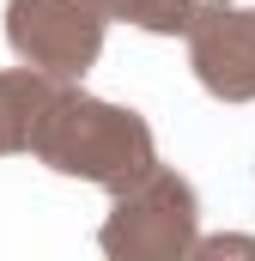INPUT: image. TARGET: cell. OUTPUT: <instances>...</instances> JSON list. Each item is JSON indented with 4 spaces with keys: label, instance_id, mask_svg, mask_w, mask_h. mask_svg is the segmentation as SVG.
I'll list each match as a JSON object with an SVG mask.
<instances>
[{
    "label": "cell",
    "instance_id": "6da1fadb",
    "mask_svg": "<svg viewBox=\"0 0 255 261\" xmlns=\"http://www.w3.org/2000/svg\"><path fill=\"white\" fill-rule=\"evenodd\" d=\"M24 152L37 164H49L55 176H79V182H97V189H122L140 170L158 164V140H152V122L128 103H110V97H91L79 85H49L37 122H31V140Z\"/></svg>",
    "mask_w": 255,
    "mask_h": 261
},
{
    "label": "cell",
    "instance_id": "7a4b0ae2",
    "mask_svg": "<svg viewBox=\"0 0 255 261\" xmlns=\"http://www.w3.org/2000/svg\"><path fill=\"white\" fill-rule=\"evenodd\" d=\"M200 237V195L183 170L152 164L116 189V206L97 231V249L110 261H189Z\"/></svg>",
    "mask_w": 255,
    "mask_h": 261
},
{
    "label": "cell",
    "instance_id": "8992f818",
    "mask_svg": "<svg viewBox=\"0 0 255 261\" xmlns=\"http://www.w3.org/2000/svg\"><path fill=\"white\" fill-rule=\"evenodd\" d=\"M97 6L110 18H128V24L152 31V37H189L207 12H219L231 0H97Z\"/></svg>",
    "mask_w": 255,
    "mask_h": 261
},
{
    "label": "cell",
    "instance_id": "3957f363",
    "mask_svg": "<svg viewBox=\"0 0 255 261\" xmlns=\"http://www.w3.org/2000/svg\"><path fill=\"white\" fill-rule=\"evenodd\" d=\"M110 37V12L97 0H6V49L18 67L79 85Z\"/></svg>",
    "mask_w": 255,
    "mask_h": 261
},
{
    "label": "cell",
    "instance_id": "5b68a950",
    "mask_svg": "<svg viewBox=\"0 0 255 261\" xmlns=\"http://www.w3.org/2000/svg\"><path fill=\"white\" fill-rule=\"evenodd\" d=\"M49 85H61V79H43V73H31V67H6V73H0V158L24 152L31 122H37Z\"/></svg>",
    "mask_w": 255,
    "mask_h": 261
},
{
    "label": "cell",
    "instance_id": "52a82bcc",
    "mask_svg": "<svg viewBox=\"0 0 255 261\" xmlns=\"http://www.w3.org/2000/svg\"><path fill=\"white\" fill-rule=\"evenodd\" d=\"M189 255H255V237H194Z\"/></svg>",
    "mask_w": 255,
    "mask_h": 261
},
{
    "label": "cell",
    "instance_id": "277c9868",
    "mask_svg": "<svg viewBox=\"0 0 255 261\" xmlns=\"http://www.w3.org/2000/svg\"><path fill=\"white\" fill-rule=\"evenodd\" d=\"M189 67L207 97L255 103V6H219L189 31Z\"/></svg>",
    "mask_w": 255,
    "mask_h": 261
}]
</instances>
